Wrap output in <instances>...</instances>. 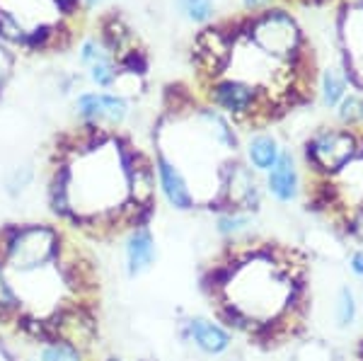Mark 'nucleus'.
Returning a JSON list of instances; mask_svg holds the SVG:
<instances>
[{
  "label": "nucleus",
  "mask_w": 363,
  "mask_h": 361,
  "mask_svg": "<svg viewBox=\"0 0 363 361\" xmlns=\"http://www.w3.org/2000/svg\"><path fill=\"white\" fill-rule=\"evenodd\" d=\"M102 279L90 243L61 223L0 226V337L34 349L99 337Z\"/></svg>",
  "instance_id": "nucleus-1"
},
{
  "label": "nucleus",
  "mask_w": 363,
  "mask_h": 361,
  "mask_svg": "<svg viewBox=\"0 0 363 361\" xmlns=\"http://www.w3.org/2000/svg\"><path fill=\"white\" fill-rule=\"evenodd\" d=\"M49 206L61 226L83 240L114 243L148 226L155 206V167L131 143L85 124L56 148Z\"/></svg>",
  "instance_id": "nucleus-2"
},
{
  "label": "nucleus",
  "mask_w": 363,
  "mask_h": 361,
  "mask_svg": "<svg viewBox=\"0 0 363 361\" xmlns=\"http://www.w3.org/2000/svg\"><path fill=\"white\" fill-rule=\"evenodd\" d=\"M306 289L301 252L262 243L250 233L225 240L203 277V291L218 323L267 345H277L303 325Z\"/></svg>",
  "instance_id": "nucleus-3"
},
{
  "label": "nucleus",
  "mask_w": 363,
  "mask_h": 361,
  "mask_svg": "<svg viewBox=\"0 0 363 361\" xmlns=\"http://www.w3.org/2000/svg\"><path fill=\"white\" fill-rule=\"evenodd\" d=\"M361 150V136L354 129H322L306 145L308 165L330 177L349 165Z\"/></svg>",
  "instance_id": "nucleus-4"
},
{
  "label": "nucleus",
  "mask_w": 363,
  "mask_h": 361,
  "mask_svg": "<svg viewBox=\"0 0 363 361\" xmlns=\"http://www.w3.org/2000/svg\"><path fill=\"white\" fill-rule=\"evenodd\" d=\"M250 37L264 51H269V54H274V56H281L284 61H289V58L303 46L301 34H298V27L294 25V20L286 13H281V10L252 17Z\"/></svg>",
  "instance_id": "nucleus-5"
},
{
  "label": "nucleus",
  "mask_w": 363,
  "mask_h": 361,
  "mask_svg": "<svg viewBox=\"0 0 363 361\" xmlns=\"http://www.w3.org/2000/svg\"><path fill=\"white\" fill-rule=\"evenodd\" d=\"M179 337L189 345H194L206 357H220L233 347V333L223 323L206 316H191L182 323Z\"/></svg>",
  "instance_id": "nucleus-6"
},
{
  "label": "nucleus",
  "mask_w": 363,
  "mask_h": 361,
  "mask_svg": "<svg viewBox=\"0 0 363 361\" xmlns=\"http://www.w3.org/2000/svg\"><path fill=\"white\" fill-rule=\"evenodd\" d=\"M75 109L85 119V124L119 126L128 114V104L124 97L109 95V92H85L78 97Z\"/></svg>",
  "instance_id": "nucleus-7"
},
{
  "label": "nucleus",
  "mask_w": 363,
  "mask_h": 361,
  "mask_svg": "<svg viewBox=\"0 0 363 361\" xmlns=\"http://www.w3.org/2000/svg\"><path fill=\"white\" fill-rule=\"evenodd\" d=\"M155 174H157V189H160L162 199H165L174 211H191L196 209L191 189L186 184L184 174L179 167H174V162L167 155L157 153L155 158Z\"/></svg>",
  "instance_id": "nucleus-8"
},
{
  "label": "nucleus",
  "mask_w": 363,
  "mask_h": 361,
  "mask_svg": "<svg viewBox=\"0 0 363 361\" xmlns=\"http://www.w3.org/2000/svg\"><path fill=\"white\" fill-rule=\"evenodd\" d=\"M157 248L150 226H138L124 235V267L128 279H136L155 265Z\"/></svg>",
  "instance_id": "nucleus-9"
},
{
  "label": "nucleus",
  "mask_w": 363,
  "mask_h": 361,
  "mask_svg": "<svg viewBox=\"0 0 363 361\" xmlns=\"http://www.w3.org/2000/svg\"><path fill=\"white\" fill-rule=\"evenodd\" d=\"M301 174H298L294 155L284 150L277 165L267 172V191L279 204H294L301 196Z\"/></svg>",
  "instance_id": "nucleus-10"
},
{
  "label": "nucleus",
  "mask_w": 363,
  "mask_h": 361,
  "mask_svg": "<svg viewBox=\"0 0 363 361\" xmlns=\"http://www.w3.org/2000/svg\"><path fill=\"white\" fill-rule=\"evenodd\" d=\"M284 148L272 133H257L247 143V160L255 172H269L279 162Z\"/></svg>",
  "instance_id": "nucleus-11"
},
{
  "label": "nucleus",
  "mask_w": 363,
  "mask_h": 361,
  "mask_svg": "<svg viewBox=\"0 0 363 361\" xmlns=\"http://www.w3.org/2000/svg\"><path fill=\"white\" fill-rule=\"evenodd\" d=\"M359 299H356L354 289L349 284H342L337 291V301H335V320L339 330H349L354 328V323L359 320Z\"/></svg>",
  "instance_id": "nucleus-12"
},
{
  "label": "nucleus",
  "mask_w": 363,
  "mask_h": 361,
  "mask_svg": "<svg viewBox=\"0 0 363 361\" xmlns=\"http://www.w3.org/2000/svg\"><path fill=\"white\" fill-rule=\"evenodd\" d=\"M250 226H252V213L245 211H220L218 218H216V231L225 240H235V238L247 235Z\"/></svg>",
  "instance_id": "nucleus-13"
},
{
  "label": "nucleus",
  "mask_w": 363,
  "mask_h": 361,
  "mask_svg": "<svg viewBox=\"0 0 363 361\" xmlns=\"http://www.w3.org/2000/svg\"><path fill=\"white\" fill-rule=\"evenodd\" d=\"M32 361H85V352L68 342H51V345L34 349Z\"/></svg>",
  "instance_id": "nucleus-14"
},
{
  "label": "nucleus",
  "mask_w": 363,
  "mask_h": 361,
  "mask_svg": "<svg viewBox=\"0 0 363 361\" xmlns=\"http://www.w3.org/2000/svg\"><path fill=\"white\" fill-rule=\"evenodd\" d=\"M339 121L347 129L363 126V92H354L339 102Z\"/></svg>",
  "instance_id": "nucleus-15"
},
{
  "label": "nucleus",
  "mask_w": 363,
  "mask_h": 361,
  "mask_svg": "<svg viewBox=\"0 0 363 361\" xmlns=\"http://www.w3.org/2000/svg\"><path fill=\"white\" fill-rule=\"evenodd\" d=\"M347 97V83L342 75L335 71H327L322 78V104L325 107H339V102Z\"/></svg>",
  "instance_id": "nucleus-16"
},
{
  "label": "nucleus",
  "mask_w": 363,
  "mask_h": 361,
  "mask_svg": "<svg viewBox=\"0 0 363 361\" xmlns=\"http://www.w3.org/2000/svg\"><path fill=\"white\" fill-rule=\"evenodd\" d=\"M182 10L194 22H206L213 15V3L211 0H179Z\"/></svg>",
  "instance_id": "nucleus-17"
},
{
  "label": "nucleus",
  "mask_w": 363,
  "mask_h": 361,
  "mask_svg": "<svg viewBox=\"0 0 363 361\" xmlns=\"http://www.w3.org/2000/svg\"><path fill=\"white\" fill-rule=\"evenodd\" d=\"M116 75H119V71L114 68L112 61L92 63L90 66V78L95 80L99 87H112L116 83Z\"/></svg>",
  "instance_id": "nucleus-18"
},
{
  "label": "nucleus",
  "mask_w": 363,
  "mask_h": 361,
  "mask_svg": "<svg viewBox=\"0 0 363 361\" xmlns=\"http://www.w3.org/2000/svg\"><path fill=\"white\" fill-rule=\"evenodd\" d=\"M80 58H83L87 66H92V63H102V61H112L107 51H104V46L99 44L97 39H90V42H85L83 54H80Z\"/></svg>",
  "instance_id": "nucleus-19"
},
{
  "label": "nucleus",
  "mask_w": 363,
  "mask_h": 361,
  "mask_svg": "<svg viewBox=\"0 0 363 361\" xmlns=\"http://www.w3.org/2000/svg\"><path fill=\"white\" fill-rule=\"evenodd\" d=\"M349 270L356 279H363V250H354V252H351Z\"/></svg>",
  "instance_id": "nucleus-20"
},
{
  "label": "nucleus",
  "mask_w": 363,
  "mask_h": 361,
  "mask_svg": "<svg viewBox=\"0 0 363 361\" xmlns=\"http://www.w3.org/2000/svg\"><path fill=\"white\" fill-rule=\"evenodd\" d=\"M269 0H245V5H247L250 10H255V8H262V5H267Z\"/></svg>",
  "instance_id": "nucleus-21"
},
{
  "label": "nucleus",
  "mask_w": 363,
  "mask_h": 361,
  "mask_svg": "<svg viewBox=\"0 0 363 361\" xmlns=\"http://www.w3.org/2000/svg\"><path fill=\"white\" fill-rule=\"evenodd\" d=\"M56 3H61V5H70L73 0H56Z\"/></svg>",
  "instance_id": "nucleus-22"
},
{
  "label": "nucleus",
  "mask_w": 363,
  "mask_h": 361,
  "mask_svg": "<svg viewBox=\"0 0 363 361\" xmlns=\"http://www.w3.org/2000/svg\"><path fill=\"white\" fill-rule=\"evenodd\" d=\"M87 3H90V5H95V3H97V0H87Z\"/></svg>",
  "instance_id": "nucleus-23"
},
{
  "label": "nucleus",
  "mask_w": 363,
  "mask_h": 361,
  "mask_svg": "<svg viewBox=\"0 0 363 361\" xmlns=\"http://www.w3.org/2000/svg\"><path fill=\"white\" fill-rule=\"evenodd\" d=\"M361 316H363V301H361Z\"/></svg>",
  "instance_id": "nucleus-24"
},
{
  "label": "nucleus",
  "mask_w": 363,
  "mask_h": 361,
  "mask_svg": "<svg viewBox=\"0 0 363 361\" xmlns=\"http://www.w3.org/2000/svg\"><path fill=\"white\" fill-rule=\"evenodd\" d=\"M361 148H363V136H361Z\"/></svg>",
  "instance_id": "nucleus-25"
}]
</instances>
